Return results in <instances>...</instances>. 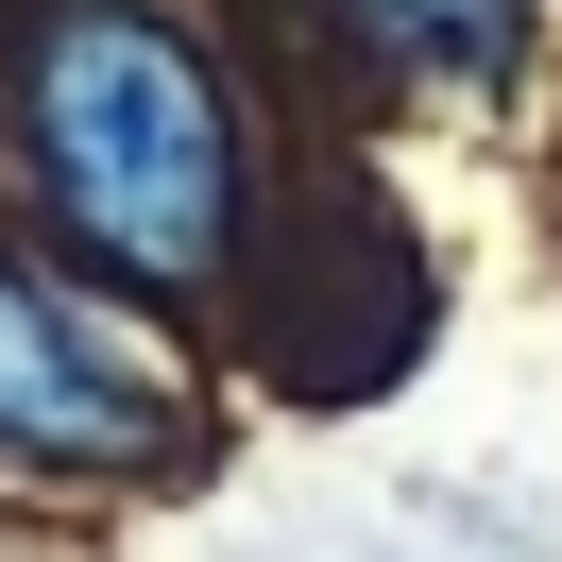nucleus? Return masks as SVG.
I'll list each match as a JSON object with an SVG mask.
<instances>
[{"label": "nucleus", "instance_id": "1", "mask_svg": "<svg viewBox=\"0 0 562 562\" xmlns=\"http://www.w3.org/2000/svg\"><path fill=\"white\" fill-rule=\"evenodd\" d=\"M35 171H52V222L103 273H137V290L222 273L239 120H222V69L188 52V18H154V0H69L52 18L35 35Z\"/></svg>", "mask_w": 562, "mask_h": 562}, {"label": "nucleus", "instance_id": "2", "mask_svg": "<svg viewBox=\"0 0 562 562\" xmlns=\"http://www.w3.org/2000/svg\"><path fill=\"white\" fill-rule=\"evenodd\" d=\"M171 426H188V392H171V358H154L137 324L0 256V460H52V477H154Z\"/></svg>", "mask_w": 562, "mask_h": 562}, {"label": "nucleus", "instance_id": "3", "mask_svg": "<svg viewBox=\"0 0 562 562\" xmlns=\"http://www.w3.org/2000/svg\"><path fill=\"white\" fill-rule=\"evenodd\" d=\"M341 35L375 69H443V86H512L528 69V0H341Z\"/></svg>", "mask_w": 562, "mask_h": 562}]
</instances>
